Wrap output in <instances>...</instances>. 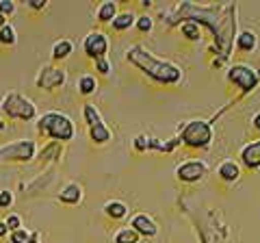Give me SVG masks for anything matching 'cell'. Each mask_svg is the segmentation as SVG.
<instances>
[{
  "mask_svg": "<svg viewBox=\"0 0 260 243\" xmlns=\"http://www.w3.org/2000/svg\"><path fill=\"white\" fill-rule=\"evenodd\" d=\"M83 117H85V124H87V128H91V126H95V124H100L102 122V115H100V111H98L93 104H83Z\"/></svg>",
  "mask_w": 260,
  "mask_h": 243,
  "instance_id": "obj_27",
  "label": "cell"
},
{
  "mask_svg": "<svg viewBox=\"0 0 260 243\" xmlns=\"http://www.w3.org/2000/svg\"><path fill=\"white\" fill-rule=\"evenodd\" d=\"M225 80H228V85L239 92L237 100H243L245 96L254 94L260 85V76L256 68L247 66V63H234V66H230L225 72Z\"/></svg>",
  "mask_w": 260,
  "mask_h": 243,
  "instance_id": "obj_6",
  "label": "cell"
},
{
  "mask_svg": "<svg viewBox=\"0 0 260 243\" xmlns=\"http://www.w3.org/2000/svg\"><path fill=\"white\" fill-rule=\"evenodd\" d=\"M126 61L133 68L139 70L143 76H148L152 83L162 85V87H176L184 78V72L180 66H176L174 61H167V59H158L143 44L130 46L126 50Z\"/></svg>",
  "mask_w": 260,
  "mask_h": 243,
  "instance_id": "obj_3",
  "label": "cell"
},
{
  "mask_svg": "<svg viewBox=\"0 0 260 243\" xmlns=\"http://www.w3.org/2000/svg\"><path fill=\"white\" fill-rule=\"evenodd\" d=\"M13 204V193L9 189H3L0 191V208H9Z\"/></svg>",
  "mask_w": 260,
  "mask_h": 243,
  "instance_id": "obj_35",
  "label": "cell"
},
{
  "mask_svg": "<svg viewBox=\"0 0 260 243\" xmlns=\"http://www.w3.org/2000/svg\"><path fill=\"white\" fill-rule=\"evenodd\" d=\"M5 224H7V228H9V232L20 230V228H22V220H20V215H15V213H11L9 217H7Z\"/></svg>",
  "mask_w": 260,
  "mask_h": 243,
  "instance_id": "obj_34",
  "label": "cell"
},
{
  "mask_svg": "<svg viewBox=\"0 0 260 243\" xmlns=\"http://www.w3.org/2000/svg\"><path fill=\"white\" fill-rule=\"evenodd\" d=\"M83 50L91 61L104 59L107 52H109V37L104 35L102 31H91V33L85 37V42H83Z\"/></svg>",
  "mask_w": 260,
  "mask_h": 243,
  "instance_id": "obj_11",
  "label": "cell"
},
{
  "mask_svg": "<svg viewBox=\"0 0 260 243\" xmlns=\"http://www.w3.org/2000/svg\"><path fill=\"white\" fill-rule=\"evenodd\" d=\"M37 133L46 137V139H52V141H72L76 135V128H74V122H72L65 113H44L42 117H37Z\"/></svg>",
  "mask_w": 260,
  "mask_h": 243,
  "instance_id": "obj_4",
  "label": "cell"
},
{
  "mask_svg": "<svg viewBox=\"0 0 260 243\" xmlns=\"http://www.w3.org/2000/svg\"><path fill=\"white\" fill-rule=\"evenodd\" d=\"M3 128H5V122H3V119H0V131H3Z\"/></svg>",
  "mask_w": 260,
  "mask_h": 243,
  "instance_id": "obj_40",
  "label": "cell"
},
{
  "mask_svg": "<svg viewBox=\"0 0 260 243\" xmlns=\"http://www.w3.org/2000/svg\"><path fill=\"white\" fill-rule=\"evenodd\" d=\"M139 234H137L130 226H126V228H119L115 232V243H139Z\"/></svg>",
  "mask_w": 260,
  "mask_h": 243,
  "instance_id": "obj_29",
  "label": "cell"
},
{
  "mask_svg": "<svg viewBox=\"0 0 260 243\" xmlns=\"http://www.w3.org/2000/svg\"><path fill=\"white\" fill-rule=\"evenodd\" d=\"M180 145V141H178V137H174V139L169 141H162V139H156V137H150L148 141V152L154 150V152H162V155H172V152Z\"/></svg>",
  "mask_w": 260,
  "mask_h": 243,
  "instance_id": "obj_19",
  "label": "cell"
},
{
  "mask_svg": "<svg viewBox=\"0 0 260 243\" xmlns=\"http://www.w3.org/2000/svg\"><path fill=\"white\" fill-rule=\"evenodd\" d=\"M130 228L139 234V237H145V239H154L158 234V226L148 213H137L133 220H130Z\"/></svg>",
  "mask_w": 260,
  "mask_h": 243,
  "instance_id": "obj_12",
  "label": "cell"
},
{
  "mask_svg": "<svg viewBox=\"0 0 260 243\" xmlns=\"http://www.w3.org/2000/svg\"><path fill=\"white\" fill-rule=\"evenodd\" d=\"M59 202H63V204H70V206H76L83 202V187H80L78 183H68L65 187L61 189L59 196Z\"/></svg>",
  "mask_w": 260,
  "mask_h": 243,
  "instance_id": "obj_15",
  "label": "cell"
},
{
  "mask_svg": "<svg viewBox=\"0 0 260 243\" xmlns=\"http://www.w3.org/2000/svg\"><path fill=\"white\" fill-rule=\"evenodd\" d=\"M213 137V122L208 119H189L178 128V141L189 150H208Z\"/></svg>",
  "mask_w": 260,
  "mask_h": 243,
  "instance_id": "obj_5",
  "label": "cell"
},
{
  "mask_svg": "<svg viewBox=\"0 0 260 243\" xmlns=\"http://www.w3.org/2000/svg\"><path fill=\"white\" fill-rule=\"evenodd\" d=\"M72 50H74L72 39H59V42L52 46V61H65L72 54Z\"/></svg>",
  "mask_w": 260,
  "mask_h": 243,
  "instance_id": "obj_24",
  "label": "cell"
},
{
  "mask_svg": "<svg viewBox=\"0 0 260 243\" xmlns=\"http://www.w3.org/2000/svg\"><path fill=\"white\" fill-rule=\"evenodd\" d=\"M26 7H28V9H32V11H44L48 7V3H46V0H28Z\"/></svg>",
  "mask_w": 260,
  "mask_h": 243,
  "instance_id": "obj_36",
  "label": "cell"
},
{
  "mask_svg": "<svg viewBox=\"0 0 260 243\" xmlns=\"http://www.w3.org/2000/svg\"><path fill=\"white\" fill-rule=\"evenodd\" d=\"M68 80V72L61 66H44L35 76V87L42 92H56Z\"/></svg>",
  "mask_w": 260,
  "mask_h": 243,
  "instance_id": "obj_9",
  "label": "cell"
},
{
  "mask_svg": "<svg viewBox=\"0 0 260 243\" xmlns=\"http://www.w3.org/2000/svg\"><path fill=\"white\" fill-rule=\"evenodd\" d=\"M102 210H104V215H107L109 220H113V222H119V220H124V217L128 215V206H126L121 200H111V202H107Z\"/></svg>",
  "mask_w": 260,
  "mask_h": 243,
  "instance_id": "obj_17",
  "label": "cell"
},
{
  "mask_svg": "<svg viewBox=\"0 0 260 243\" xmlns=\"http://www.w3.org/2000/svg\"><path fill=\"white\" fill-rule=\"evenodd\" d=\"M251 126H254V131H256V133H260V111L256 113L254 117H251Z\"/></svg>",
  "mask_w": 260,
  "mask_h": 243,
  "instance_id": "obj_37",
  "label": "cell"
},
{
  "mask_svg": "<svg viewBox=\"0 0 260 243\" xmlns=\"http://www.w3.org/2000/svg\"><path fill=\"white\" fill-rule=\"evenodd\" d=\"M234 48L239 52H254L258 48V35L249 28L241 31V33H237V39H234Z\"/></svg>",
  "mask_w": 260,
  "mask_h": 243,
  "instance_id": "obj_16",
  "label": "cell"
},
{
  "mask_svg": "<svg viewBox=\"0 0 260 243\" xmlns=\"http://www.w3.org/2000/svg\"><path fill=\"white\" fill-rule=\"evenodd\" d=\"M5 24H7V18H5V15H0V28H3Z\"/></svg>",
  "mask_w": 260,
  "mask_h": 243,
  "instance_id": "obj_39",
  "label": "cell"
},
{
  "mask_svg": "<svg viewBox=\"0 0 260 243\" xmlns=\"http://www.w3.org/2000/svg\"><path fill=\"white\" fill-rule=\"evenodd\" d=\"M61 155H63V143L50 141L42 152H39V159H42V163L46 165V163H54V161H59Z\"/></svg>",
  "mask_w": 260,
  "mask_h": 243,
  "instance_id": "obj_21",
  "label": "cell"
},
{
  "mask_svg": "<svg viewBox=\"0 0 260 243\" xmlns=\"http://www.w3.org/2000/svg\"><path fill=\"white\" fill-rule=\"evenodd\" d=\"M148 141H150L148 135H137V137H135L133 148H135L137 155H145V152H148Z\"/></svg>",
  "mask_w": 260,
  "mask_h": 243,
  "instance_id": "obj_31",
  "label": "cell"
},
{
  "mask_svg": "<svg viewBox=\"0 0 260 243\" xmlns=\"http://www.w3.org/2000/svg\"><path fill=\"white\" fill-rule=\"evenodd\" d=\"M178 28H180V35L186 39V42H193V44L202 42V35H204V33H202V28L195 22H182Z\"/></svg>",
  "mask_w": 260,
  "mask_h": 243,
  "instance_id": "obj_25",
  "label": "cell"
},
{
  "mask_svg": "<svg viewBox=\"0 0 260 243\" xmlns=\"http://www.w3.org/2000/svg\"><path fill=\"white\" fill-rule=\"evenodd\" d=\"M256 72H258V76H260V70H256Z\"/></svg>",
  "mask_w": 260,
  "mask_h": 243,
  "instance_id": "obj_41",
  "label": "cell"
},
{
  "mask_svg": "<svg viewBox=\"0 0 260 243\" xmlns=\"http://www.w3.org/2000/svg\"><path fill=\"white\" fill-rule=\"evenodd\" d=\"M217 176H219V180L225 183V185L239 183V180H241V165L237 163V161H232V159H225V161H221V163H219Z\"/></svg>",
  "mask_w": 260,
  "mask_h": 243,
  "instance_id": "obj_14",
  "label": "cell"
},
{
  "mask_svg": "<svg viewBox=\"0 0 260 243\" xmlns=\"http://www.w3.org/2000/svg\"><path fill=\"white\" fill-rule=\"evenodd\" d=\"M87 131H89V139H91L93 143H98V145H104V143L111 141V131H109V126L104 124V122H100V124H95L91 128H87Z\"/></svg>",
  "mask_w": 260,
  "mask_h": 243,
  "instance_id": "obj_20",
  "label": "cell"
},
{
  "mask_svg": "<svg viewBox=\"0 0 260 243\" xmlns=\"http://www.w3.org/2000/svg\"><path fill=\"white\" fill-rule=\"evenodd\" d=\"M76 87H78V94L91 96V94H95V89H98V80H95L93 74H83V76L78 78Z\"/></svg>",
  "mask_w": 260,
  "mask_h": 243,
  "instance_id": "obj_26",
  "label": "cell"
},
{
  "mask_svg": "<svg viewBox=\"0 0 260 243\" xmlns=\"http://www.w3.org/2000/svg\"><path fill=\"white\" fill-rule=\"evenodd\" d=\"M42 234L37 230H26V228H20V230H13L9 232V241L11 243H39Z\"/></svg>",
  "mask_w": 260,
  "mask_h": 243,
  "instance_id": "obj_23",
  "label": "cell"
},
{
  "mask_svg": "<svg viewBox=\"0 0 260 243\" xmlns=\"http://www.w3.org/2000/svg\"><path fill=\"white\" fill-rule=\"evenodd\" d=\"M180 208L195 226L200 243H228V239H230V228H228V224L223 222L221 208L202 204L195 196L180 198Z\"/></svg>",
  "mask_w": 260,
  "mask_h": 243,
  "instance_id": "obj_2",
  "label": "cell"
},
{
  "mask_svg": "<svg viewBox=\"0 0 260 243\" xmlns=\"http://www.w3.org/2000/svg\"><path fill=\"white\" fill-rule=\"evenodd\" d=\"M7 234H9V228H7V224H5V222H0V239L7 237Z\"/></svg>",
  "mask_w": 260,
  "mask_h": 243,
  "instance_id": "obj_38",
  "label": "cell"
},
{
  "mask_svg": "<svg viewBox=\"0 0 260 243\" xmlns=\"http://www.w3.org/2000/svg\"><path fill=\"white\" fill-rule=\"evenodd\" d=\"M13 13H15V3H11V0H0V15L11 18Z\"/></svg>",
  "mask_w": 260,
  "mask_h": 243,
  "instance_id": "obj_33",
  "label": "cell"
},
{
  "mask_svg": "<svg viewBox=\"0 0 260 243\" xmlns=\"http://www.w3.org/2000/svg\"><path fill=\"white\" fill-rule=\"evenodd\" d=\"M241 165L247 169H260V139L249 141L247 145L241 148Z\"/></svg>",
  "mask_w": 260,
  "mask_h": 243,
  "instance_id": "obj_13",
  "label": "cell"
},
{
  "mask_svg": "<svg viewBox=\"0 0 260 243\" xmlns=\"http://www.w3.org/2000/svg\"><path fill=\"white\" fill-rule=\"evenodd\" d=\"M135 28L139 31V33H150V31L154 28V20L150 18V15H139V18L135 20Z\"/></svg>",
  "mask_w": 260,
  "mask_h": 243,
  "instance_id": "obj_30",
  "label": "cell"
},
{
  "mask_svg": "<svg viewBox=\"0 0 260 243\" xmlns=\"http://www.w3.org/2000/svg\"><path fill=\"white\" fill-rule=\"evenodd\" d=\"M95 63V72L100 76H109L111 74V63H109V59L104 56V59H98V61H93Z\"/></svg>",
  "mask_w": 260,
  "mask_h": 243,
  "instance_id": "obj_32",
  "label": "cell"
},
{
  "mask_svg": "<svg viewBox=\"0 0 260 243\" xmlns=\"http://www.w3.org/2000/svg\"><path fill=\"white\" fill-rule=\"evenodd\" d=\"M117 15V3H113V0H107V3H102L100 7H98L95 11V20L100 24H111L113 20H115Z\"/></svg>",
  "mask_w": 260,
  "mask_h": 243,
  "instance_id": "obj_18",
  "label": "cell"
},
{
  "mask_svg": "<svg viewBox=\"0 0 260 243\" xmlns=\"http://www.w3.org/2000/svg\"><path fill=\"white\" fill-rule=\"evenodd\" d=\"M37 155V143L32 139H15L0 145V163H28Z\"/></svg>",
  "mask_w": 260,
  "mask_h": 243,
  "instance_id": "obj_8",
  "label": "cell"
},
{
  "mask_svg": "<svg viewBox=\"0 0 260 243\" xmlns=\"http://www.w3.org/2000/svg\"><path fill=\"white\" fill-rule=\"evenodd\" d=\"M0 113L9 119H18V122H32L37 119V107L35 102L26 96H22L18 92H9L5 94L3 102H0Z\"/></svg>",
  "mask_w": 260,
  "mask_h": 243,
  "instance_id": "obj_7",
  "label": "cell"
},
{
  "mask_svg": "<svg viewBox=\"0 0 260 243\" xmlns=\"http://www.w3.org/2000/svg\"><path fill=\"white\" fill-rule=\"evenodd\" d=\"M237 3L225 5H195L182 3L174 11L167 13V26H180L182 22H195L202 28H208L213 33V50H217V59L213 61V68H223V63L230 59V52L237 39Z\"/></svg>",
  "mask_w": 260,
  "mask_h": 243,
  "instance_id": "obj_1",
  "label": "cell"
},
{
  "mask_svg": "<svg viewBox=\"0 0 260 243\" xmlns=\"http://www.w3.org/2000/svg\"><path fill=\"white\" fill-rule=\"evenodd\" d=\"M206 174H208V163L204 159H191L176 167L178 183H184V185H195V183L204 180Z\"/></svg>",
  "mask_w": 260,
  "mask_h": 243,
  "instance_id": "obj_10",
  "label": "cell"
},
{
  "mask_svg": "<svg viewBox=\"0 0 260 243\" xmlns=\"http://www.w3.org/2000/svg\"><path fill=\"white\" fill-rule=\"evenodd\" d=\"M15 42H18V35H15V28L11 24H5L3 28H0V44L7 46V48H13Z\"/></svg>",
  "mask_w": 260,
  "mask_h": 243,
  "instance_id": "obj_28",
  "label": "cell"
},
{
  "mask_svg": "<svg viewBox=\"0 0 260 243\" xmlns=\"http://www.w3.org/2000/svg\"><path fill=\"white\" fill-rule=\"evenodd\" d=\"M135 20H137L135 13L124 11V13H117V15H115V20L111 22V26H113V31H115V33H124V31H128V28L135 26Z\"/></svg>",
  "mask_w": 260,
  "mask_h": 243,
  "instance_id": "obj_22",
  "label": "cell"
}]
</instances>
